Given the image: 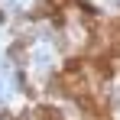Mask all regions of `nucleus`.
Here are the masks:
<instances>
[{"label": "nucleus", "mask_w": 120, "mask_h": 120, "mask_svg": "<svg viewBox=\"0 0 120 120\" xmlns=\"http://www.w3.org/2000/svg\"><path fill=\"white\" fill-rule=\"evenodd\" d=\"M36 117L39 120H62V110L52 107V104H39V107H36Z\"/></svg>", "instance_id": "f257e3e1"}, {"label": "nucleus", "mask_w": 120, "mask_h": 120, "mask_svg": "<svg viewBox=\"0 0 120 120\" xmlns=\"http://www.w3.org/2000/svg\"><path fill=\"white\" fill-rule=\"evenodd\" d=\"M52 3H55V7H59V10H62V7H68L71 0H52Z\"/></svg>", "instance_id": "f03ea898"}]
</instances>
